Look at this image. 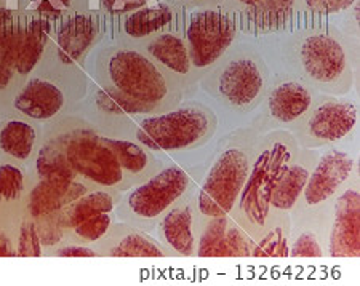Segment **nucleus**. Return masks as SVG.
I'll return each mask as SVG.
<instances>
[{"label": "nucleus", "instance_id": "20e7f679", "mask_svg": "<svg viewBox=\"0 0 360 286\" xmlns=\"http://www.w3.org/2000/svg\"><path fill=\"white\" fill-rule=\"evenodd\" d=\"M106 18L100 10L89 8L56 22L46 53L34 74L61 82L66 89L84 80L85 60L103 40Z\"/></svg>", "mask_w": 360, "mask_h": 286}, {"label": "nucleus", "instance_id": "c9c22d12", "mask_svg": "<svg viewBox=\"0 0 360 286\" xmlns=\"http://www.w3.org/2000/svg\"><path fill=\"white\" fill-rule=\"evenodd\" d=\"M357 0H303V13L307 18L317 20L342 13L349 10Z\"/></svg>", "mask_w": 360, "mask_h": 286}, {"label": "nucleus", "instance_id": "393cba45", "mask_svg": "<svg viewBox=\"0 0 360 286\" xmlns=\"http://www.w3.org/2000/svg\"><path fill=\"white\" fill-rule=\"evenodd\" d=\"M317 159L319 155L314 152V149L301 148L295 159L285 167L271 198V223L276 214L292 213L296 202L303 194L304 186L309 179L312 168L316 167Z\"/></svg>", "mask_w": 360, "mask_h": 286}, {"label": "nucleus", "instance_id": "a878e982", "mask_svg": "<svg viewBox=\"0 0 360 286\" xmlns=\"http://www.w3.org/2000/svg\"><path fill=\"white\" fill-rule=\"evenodd\" d=\"M27 188V173L18 163L0 157V208L2 227L15 233L22 213Z\"/></svg>", "mask_w": 360, "mask_h": 286}, {"label": "nucleus", "instance_id": "49530a36", "mask_svg": "<svg viewBox=\"0 0 360 286\" xmlns=\"http://www.w3.org/2000/svg\"><path fill=\"white\" fill-rule=\"evenodd\" d=\"M7 7V0H0V8Z\"/></svg>", "mask_w": 360, "mask_h": 286}, {"label": "nucleus", "instance_id": "58836bf2", "mask_svg": "<svg viewBox=\"0 0 360 286\" xmlns=\"http://www.w3.org/2000/svg\"><path fill=\"white\" fill-rule=\"evenodd\" d=\"M45 256H55V258H101V254L95 248L79 242H65L58 245L56 248L49 251Z\"/></svg>", "mask_w": 360, "mask_h": 286}, {"label": "nucleus", "instance_id": "c85d7f7f", "mask_svg": "<svg viewBox=\"0 0 360 286\" xmlns=\"http://www.w3.org/2000/svg\"><path fill=\"white\" fill-rule=\"evenodd\" d=\"M122 195H124V192L120 190L91 189L61 209V213L58 214V224L66 232L82 221L91 218V216L114 213Z\"/></svg>", "mask_w": 360, "mask_h": 286}, {"label": "nucleus", "instance_id": "f704fd0d", "mask_svg": "<svg viewBox=\"0 0 360 286\" xmlns=\"http://www.w3.org/2000/svg\"><path fill=\"white\" fill-rule=\"evenodd\" d=\"M288 258L293 259H321L323 258V249L321 238L317 232L303 229L296 233L295 237H290Z\"/></svg>", "mask_w": 360, "mask_h": 286}, {"label": "nucleus", "instance_id": "39448f33", "mask_svg": "<svg viewBox=\"0 0 360 286\" xmlns=\"http://www.w3.org/2000/svg\"><path fill=\"white\" fill-rule=\"evenodd\" d=\"M135 139L150 152H176L207 144L217 131L213 110L200 103L178 104L165 112L135 119Z\"/></svg>", "mask_w": 360, "mask_h": 286}, {"label": "nucleus", "instance_id": "aec40b11", "mask_svg": "<svg viewBox=\"0 0 360 286\" xmlns=\"http://www.w3.org/2000/svg\"><path fill=\"white\" fill-rule=\"evenodd\" d=\"M95 249L101 258H168L167 249L154 237L130 224H112Z\"/></svg>", "mask_w": 360, "mask_h": 286}, {"label": "nucleus", "instance_id": "7ed1b4c3", "mask_svg": "<svg viewBox=\"0 0 360 286\" xmlns=\"http://www.w3.org/2000/svg\"><path fill=\"white\" fill-rule=\"evenodd\" d=\"M293 60L312 90L341 96L352 89L354 69L346 39L335 27H312L293 39Z\"/></svg>", "mask_w": 360, "mask_h": 286}, {"label": "nucleus", "instance_id": "f8f14e48", "mask_svg": "<svg viewBox=\"0 0 360 286\" xmlns=\"http://www.w3.org/2000/svg\"><path fill=\"white\" fill-rule=\"evenodd\" d=\"M356 173L354 157L341 149H328L319 155L312 168L303 194L292 212L296 219H304L307 214H317L335 200L338 192Z\"/></svg>", "mask_w": 360, "mask_h": 286}, {"label": "nucleus", "instance_id": "c03bdc74", "mask_svg": "<svg viewBox=\"0 0 360 286\" xmlns=\"http://www.w3.org/2000/svg\"><path fill=\"white\" fill-rule=\"evenodd\" d=\"M16 13V8H0V40H2L5 31H7V27L10 25L11 18H13V15Z\"/></svg>", "mask_w": 360, "mask_h": 286}, {"label": "nucleus", "instance_id": "a19ab883", "mask_svg": "<svg viewBox=\"0 0 360 286\" xmlns=\"http://www.w3.org/2000/svg\"><path fill=\"white\" fill-rule=\"evenodd\" d=\"M162 2L178 5V7H183L184 10H194V8L221 7V5L226 4V0H162Z\"/></svg>", "mask_w": 360, "mask_h": 286}, {"label": "nucleus", "instance_id": "4468645a", "mask_svg": "<svg viewBox=\"0 0 360 286\" xmlns=\"http://www.w3.org/2000/svg\"><path fill=\"white\" fill-rule=\"evenodd\" d=\"M356 173L333 200L332 227L328 233V256L333 259H356L360 256V192Z\"/></svg>", "mask_w": 360, "mask_h": 286}, {"label": "nucleus", "instance_id": "473e14b6", "mask_svg": "<svg viewBox=\"0 0 360 286\" xmlns=\"http://www.w3.org/2000/svg\"><path fill=\"white\" fill-rule=\"evenodd\" d=\"M89 8L90 0H32L26 10H31L56 25V22Z\"/></svg>", "mask_w": 360, "mask_h": 286}, {"label": "nucleus", "instance_id": "a211bd4d", "mask_svg": "<svg viewBox=\"0 0 360 286\" xmlns=\"http://www.w3.org/2000/svg\"><path fill=\"white\" fill-rule=\"evenodd\" d=\"M141 50L153 60L160 69L172 75L181 84L184 91L194 90L199 77L191 63L188 45L184 40V32H164L154 36L143 44Z\"/></svg>", "mask_w": 360, "mask_h": 286}, {"label": "nucleus", "instance_id": "2eb2a0df", "mask_svg": "<svg viewBox=\"0 0 360 286\" xmlns=\"http://www.w3.org/2000/svg\"><path fill=\"white\" fill-rule=\"evenodd\" d=\"M186 13L188 10L183 7L158 0L129 15L119 16L115 18L119 42L139 45L164 32H184Z\"/></svg>", "mask_w": 360, "mask_h": 286}, {"label": "nucleus", "instance_id": "c756f323", "mask_svg": "<svg viewBox=\"0 0 360 286\" xmlns=\"http://www.w3.org/2000/svg\"><path fill=\"white\" fill-rule=\"evenodd\" d=\"M91 103L98 114L104 117H111V119H125V117L131 115H148L154 114L153 109H149L144 104L135 101V99L129 98L124 93L115 90L114 86H109L106 84H100V82L93 80L91 86Z\"/></svg>", "mask_w": 360, "mask_h": 286}, {"label": "nucleus", "instance_id": "7c9ffc66", "mask_svg": "<svg viewBox=\"0 0 360 286\" xmlns=\"http://www.w3.org/2000/svg\"><path fill=\"white\" fill-rule=\"evenodd\" d=\"M290 237H292V221L288 213L276 214L268 230L255 243L252 258H288Z\"/></svg>", "mask_w": 360, "mask_h": 286}, {"label": "nucleus", "instance_id": "4c0bfd02", "mask_svg": "<svg viewBox=\"0 0 360 286\" xmlns=\"http://www.w3.org/2000/svg\"><path fill=\"white\" fill-rule=\"evenodd\" d=\"M158 0H98V10L103 15L119 18V16L129 15L131 11H136Z\"/></svg>", "mask_w": 360, "mask_h": 286}, {"label": "nucleus", "instance_id": "cd10ccee", "mask_svg": "<svg viewBox=\"0 0 360 286\" xmlns=\"http://www.w3.org/2000/svg\"><path fill=\"white\" fill-rule=\"evenodd\" d=\"M31 168V174L34 178L53 184L56 188L68 189L84 183L68 163L61 145L58 144L53 136L46 138L40 144L36 160H34Z\"/></svg>", "mask_w": 360, "mask_h": 286}, {"label": "nucleus", "instance_id": "6e6552de", "mask_svg": "<svg viewBox=\"0 0 360 286\" xmlns=\"http://www.w3.org/2000/svg\"><path fill=\"white\" fill-rule=\"evenodd\" d=\"M205 74L208 91L237 112L257 108L268 91V69L255 51L226 53Z\"/></svg>", "mask_w": 360, "mask_h": 286}, {"label": "nucleus", "instance_id": "2f4dec72", "mask_svg": "<svg viewBox=\"0 0 360 286\" xmlns=\"http://www.w3.org/2000/svg\"><path fill=\"white\" fill-rule=\"evenodd\" d=\"M114 224L112 213H101L82 221L72 229L66 230L65 242H79L85 245H95L106 235ZM63 242V243H65Z\"/></svg>", "mask_w": 360, "mask_h": 286}, {"label": "nucleus", "instance_id": "f3484780", "mask_svg": "<svg viewBox=\"0 0 360 286\" xmlns=\"http://www.w3.org/2000/svg\"><path fill=\"white\" fill-rule=\"evenodd\" d=\"M255 242L231 216H218L203 221L195 256L213 258H252Z\"/></svg>", "mask_w": 360, "mask_h": 286}, {"label": "nucleus", "instance_id": "ddd939ff", "mask_svg": "<svg viewBox=\"0 0 360 286\" xmlns=\"http://www.w3.org/2000/svg\"><path fill=\"white\" fill-rule=\"evenodd\" d=\"M68 108V89L61 82L32 74L11 96L7 117H22L31 122H49Z\"/></svg>", "mask_w": 360, "mask_h": 286}, {"label": "nucleus", "instance_id": "b1692460", "mask_svg": "<svg viewBox=\"0 0 360 286\" xmlns=\"http://www.w3.org/2000/svg\"><path fill=\"white\" fill-rule=\"evenodd\" d=\"M89 190H91V188L85 183L68 189L56 188V186L40 181L34 178L31 173H27L25 213L36 221L53 218V216L61 213L63 208L77 200Z\"/></svg>", "mask_w": 360, "mask_h": 286}, {"label": "nucleus", "instance_id": "e433bc0d", "mask_svg": "<svg viewBox=\"0 0 360 286\" xmlns=\"http://www.w3.org/2000/svg\"><path fill=\"white\" fill-rule=\"evenodd\" d=\"M36 223L39 229L40 243H42V248H44V256L49 253V251L56 248L58 245L65 242L66 232L60 224H58V216L40 219V221H36Z\"/></svg>", "mask_w": 360, "mask_h": 286}, {"label": "nucleus", "instance_id": "dca6fc26", "mask_svg": "<svg viewBox=\"0 0 360 286\" xmlns=\"http://www.w3.org/2000/svg\"><path fill=\"white\" fill-rule=\"evenodd\" d=\"M203 221L195 208L194 197L188 192L162 216L158 229L159 242L167 249L168 256L193 258Z\"/></svg>", "mask_w": 360, "mask_h": 286}, {"label": "nucleus", "instance_id": "423d86ee", "mask_svg": "<svg viewBox=\"0 0 360 286\" xmlns=\"http://www.w3.org/2000/svg\"><path fill=\"white\" fill-rule=\"evenodd\" d=\"M191 186L193 179L183 167H162L144 183L125 190L115 208V218L144 232L153 230L162 216L191 192Z\"/></svg>", "mask_w": 360, "mask_h": 286}, {"label": "nucleus", "instance_id": "de8ad7c7", "mask_svg": "<svg viewBox=\"0 0 360 286\" xmlns=\"http://www.w3.org/2000/svg\"><path fill=\"white\" fill-rule=\"evenodd\" d=\"M0 226H2V208H0Z\"/></svg>", "mask_w": 360, "mask_h": 286}, {"label": "nucleus", "instance_id": "412c9836", "mask_svg": "<svg viewBox=\"0 0 360 286\" xmlns=\"http://www.w3.org/2000/svg\"><path fill=\"white\" fill-rule=\"evenodd\" d=\"M314 90L303 80L287 79L276 84L266 98V117L276 125H295L314 103Z\"/></svg>", "mask_w": 360, "mask_h": 286}, {"label": "nucleus", "instance_id": "5701e85b", "mask_svg": "<svg viewBox=\"0 0 360 286\" xmlns=\"http://www.w3.org/2000/svg\"><path fill=\"white\" fill-rule=\"evenodd\" d=\"M303 13V0H259L257 7L237 16L243 32L253 36L278 32L293 25Z\"/></svg>", "mask_w": 360, "mask_h": 286}, {"label": "nucleus", "instance_id": "a18cd8bd", "mask_svg": "<svg viewBox=\"0 0 360 286\" xmlns=\"http://www.w3.org/2000/svg\"><path fill=\"white\" fill-rule=\"evenodd\" d=\"M31 2H32V0H18V7H16V8L26 10L29 5H31Z\"/></svg>", "mask_w": 360, "mask_h": 286}, {"label": "nucleus", "instance_id": "4be33fe9", "mask_svg": "<svg viewBox=\"0 0 360 286\" xmlns=\"http://www.w3.org/2000/svg\"><path fill=\"white\" fill-rule=\"evenodd\" d=\"M42 144V133L36 122L22 117L0 119V157L18 163L22 168L32 167Z\"/></svg>", "mask_w": 360, "mask_h": 286}, {"label": "nucleus", "instance_id": "0eeeda50", "mask_svg": "<svg viewBox=\"0 0 360 286\" xmlns=\"http://www.w3.org/2000/svg\"><path fill=\"white\" fill-rule=\"evenodd\" d=\"M53 138L61 145L68 163L80 181L91 189L125 192L131 188L111 148L95 128L86 125L66 126Z\"/></svg>", "mask_w": 360, "mask_h": 286}, {"label": "nucleus", "instance_id": "ea45409f", "mask_svg": "<svg viewBox=\"0 0 360 286\" xmlns=\"http://www.w3.org/2000/svg\"><path fill=\"white\" fill-rule=\"evenodd\" d=\"M0 258H16L15 233L0 226Z\"/></svg>", "mask_w": 360, "mask_h": 286}, {"label": "nucleus", "instance_id": "f257e3e1", "mask_svg": "<svg viewBox=\"0 0 360 286\" xmlns=\"http://www.w3.org/2000/svg\"><path fill=\"white\" fill-rule=\"evenodd\" d=\"M95 75L96 82L114 86L154 114L176 108L184 95L181 84L133 44L117 42L98 51Z\"/></svg>", "mask_w": 360, "mask_h": 286}, {"label": "nucleus", "instance_id": "9d476101", "mask_svg": "<svg viewBox=\"0 0 360 286\" xmlns=\"http://www.w3.org/2000/svg\"><path fill=\"white\" fill-rule=\"evenodd\" d=\"M253 145H228L217 159L194 197L202 221L228 216L245 184Z\"/></svg>", "mask_w": 360, "mask_h": 286}, {"label": "nucleus", "instance_id": "37998d69", "mask_svg": "<svg viewBox=\"0 0 360 286\" xmlns=\"http://www.w3.org/2000/svg\"><path fill=\"white\" fill-rule=\"evenodd\" d=\"M259 0H226V7L232 10L237 16H240L243 13H247L248 10H252L253 7H257Z\"/></svg>", "mask_w": 360, "mask_h": 286}, {"label": "nucleus", "instance_id": "72a5a7b5", "mask_svg": "<svg viewBox=\"0 0 360 286\" xmlns=\"http://www.w3.org/2000/svg\"><path fill=\"white\" fill-rule=\"evenodd\" d=\"M16 258H42L44 248L40 243L36 219L22 213L15 230Z\"/></svg>", "mask_w": 360, "mask_h": 286}, {"label": "nucleus", "instance_id": "6ab92c4d", "mask_svg": "<svg viewBox=\"0 0 360 286\" xmlns=\"http://www.w3.org/2000/svg\"><path fill=\"white\" fill-rule=\"evenodd\" d=\"M53 31V21L42 18L31 10H20V44L18 61H16V84L18 86L39 69Z\"/></svg>", "mask_w": 360, "mask_h": 286}, {"label": "nucleus", "instance_id": "1a4fd4ad", "mask_svg": "<svg viewBox=\"0 0 360 286\" xmlns=\"http://www.w3.org/2000/svg\"><path fill=\"white\" fill-rule=\"evenodd\" d=\"M237 31L236 13L226 5L194 8L186 13L184 40L199 80L228 53L236 42Z\"/></svg>", "mask_w": 360, "mask_h": 286}, {"label": "nucleus", "instance_id": "bb28decb", "mask_svg": "<svg viewBox=\"0 0 360 286\" xmlns=\"http://www.w3.org/2000/svg\"><path fill=\"white\" fill-rule=\"evenodd\" d=\"M103 139L111 148L122 173L130 181L131 188L144 183L160 170V162L139 143L111 136H103Z\"/></svg>", "mask_w": 360, "mask_h": 286}, {"label": "nucleus", "instance_id": "f03ea898", "mask_svg": "<svg viewBox=\"0 0 360 286\" xmlns=\"http://www.w3.org/2000/svg\"><path fill=\"white\" fill-rule=\"evenodd\" d=\"M300 149L288 131H274L253 144L245 184L229 216L255 242L271 226L272 194L285 167Z\"/></svg>", "mask_w": 360, "mask_h": 286}, {"label": "nucleus", "instance_id": "9b49d317", "mask_svg": "<svg viewBox=\"0 0 360 286\" xmlns=\"http://www.w3.org/2000/svg\"><path fill=\"white\" fill-rule=\"evenodd\" d=\"M359 120V108L351 99L319 95L292 133L303 149H319L349 136Z\"/></svg>", "mask_w": 360, "mask_h": 286}, {"label": "nucleus", "instance_id": "79ce46f5", "mask_svg": "<svg viewBox=\"0 0 360 286\" xmlns=\"http://www.w3.org/2000/svg\"><path fill=\"white\" fill-rule=\"evenodd\" d=\"M347 13L349 15L346 16V21H345L346 32L352 37H357L359 36V0L357 2H354L352 7L347 10Z\"/></svg>", "mask_w": 360, "mask_h": 286}]
</instances>
